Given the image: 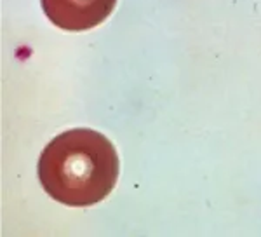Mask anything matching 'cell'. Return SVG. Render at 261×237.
<instances>
[{"mask_svg": "<svg viewBox=\"0 0 261 237\" xmlns=\"http://www.w3.org/2000/svg\"><path fill=\"white\" fill-rule=\"evenodd\" d=\"M119 178V155L105 134L71 129L42 150L39 180L54 201L71 207L98 204Z\"/></svg>", "mask_w": 261, "mask_h": 237, "instance_id": "1", "label": "cell"}, {"mask_svg": "<svg viewBox=\"0 0 261 237\" xmlns=\"http://www.w3.org/2000/svg\"><path fill=\"white\" fill-rule=\"evenodd\" d=\"M117 0H42V9L53 25L66 32H84L103 23Z\"/></svg>", "mask_w": 261, "mask_h": 237, "instance_id": "2", "label": "cell"}]
</instances>
